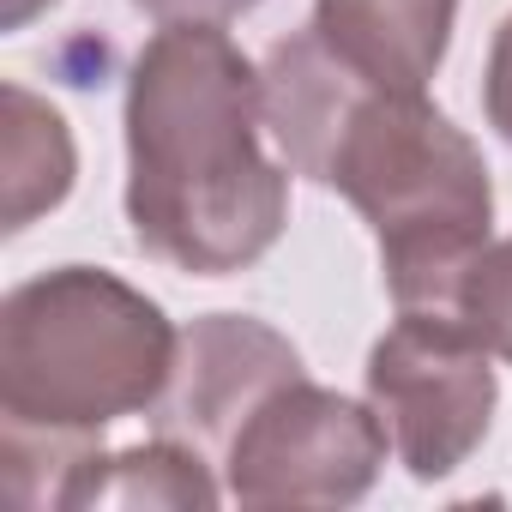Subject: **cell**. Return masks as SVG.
<instances>
[{
    "instance_id": "13",
    "label": "cell",
    "mask_w": 512,
    "mask_h": 512,
    "mask_svg": "<svg viewBox=\"0 0 512 512\" xmlns=\"http://www.w3.org/2000/svg\"><path fill=\"white\" fill-rule=\"evenodd\" d=\"M43 7H55V0H7V7H0V25H7V31H25Z\"/></svg>"
},
{
    "instance_id": "6",
    "label": "cell",
    "mask_w": 512,
    "mask_h": 512,
    "mask_svg": "<svg viewBox=\"0 0 512 512\" xmlns=\"http://www.w3.org/2000/svg\"><path fill=\"white\" fill-rule=\"evenodd\" d=\"M296 374H308V368L290 350V338H278L272 326L247 320V314H205L181 338L175 404L163 422H169V434H187L193 446L223 452L229 434L241 428V416Z\"/></svg>"
},
{
    "instance_id": "2",
    "label": "cell",
    "mask_w": 512,
    "mask_h": 512,
    "mask_svg": "<svg viewBox=\"0 0 512 512\" xmlns=\"http://www.w3.org/2000/svg\"><path fill=\"white\" fill-rule=\"evenodd\" d=\"M266 91L223 25H163L127 73V223L139 253L247 272L284 235L290 175L260 145Z\"/></svg>"
},
{
    "instance_id": "11",
    "label": "cell",
    "mask_w": 512,
    "mask_h": 512,
    "mask_svg": "<svg viewBox=\"0 0 512 512\" xmlns=\"http://www.w3.org/2000/svg\"><path fill=\"white\" fill-rule=\"evenodd\" d=\"M482 109H488V127L512 145V19L494 31L488 73H482Z\"/></svg>"
},
{
    "instance_id": "9",
    "label": "cell",
    "mask_w": 512,
    "mask_h": 512,
    "mask_svg": "<svg viewBox=\"0 0 512 512\" xmlns=\"http://www.w3.org/2000/svg\"><path fill=\"white\" fill-rule=\"evenodd\" d=\"M0 109H7V151H0V175H7V229H25L31 217L55 211L73 193V133L61 109L31 97L25 85H0Z\"/></svg>"
},
{
    "instance_id": "4",
    "label": "cell",
    "mask_w": 512,
    "mask_h": 512,
    "mask_svg": "<svg viewBox=\"0 0 512 512\" xmlns=\"http://www.w3.org/2000/svg\"><path fill=\"white\" fill-rule=\"evenodd\" d=\"M386 422L308 374L272 386L223 446V494L241 506H356L386 464Z\"/></svg>"
},
{
    "instance_id": "7",
    "label": "cell",
    "mask_w": 512,
    "mask_h": 512,
    "mask_svg": "<svg viewBox=\"0 0 512 512\" xmlns=\"http://www.w3.org/2000/svg\"><path fill=\"white\" fill-rule=\"evenodd\" d=\"M458 0H314L326 55L380 91H428L446 61Z\"/></svg>"
},
{
    "instance_id": "3",
    "label": "cell",
    "mask_w": 512,
    "mask_h": 512,
    "mask_svg": "<svg viewBox=\"0 0 512 512\" xmlns=\"http://www.w3.org/2000/svg\"><path fill=\"white\" fill-rule=\"evenodd\" d=\"M169 314L97 266H61L0 302V458L73 464L79 440L157 410L175 386Z\"/></svg>"
},
{
    "instance_id": "10",
    "label": "cell",
    "mask_w": 512,
    "mask_h": 512,
    "mask_svg": "<svg viewBox=\"0 0 512 512\" xmlns=\"http://www.w3.org/2000/svg\"><path fill=\"white\" fill-rule=\"evenodd\" d=\"M452 308H458L464 326L488 344V356L512 362V235L476 253V266L464 272Z\"/></svg>"
},
{
    "instance_id": "5",
    "label": "cell",
    "mask_w": 512,
    "mask_h": 512,
    "mask_svg": "<svg viewBox=\"0 0 512 512\" xmlns=\"http://www.w3.org/2000/svg\"><path fill=\"white\" fill-rule=\"evenodd\" d=\"M368 404L380 410L392 452L416 482L452 476L494 422L488 344L458 308H404L368 350Z\"/></svg>"
},
{
    "instance_id": "1",
    "label": "cell",
    "mask_w": 512,
    "mask_h": 512,
    "mask_svg": "<svg viewBox=\"0 0 512 512\" xmlns=\"http://www.w3.org/2000/svg\"><path fill=\"white\" fill-rule=\"evenodd\" d=\"M266 127L290 169L344 193L380 241L398 308H452L488 247V163L428 91H380L344 73L314 31L284 37L260 73Z\"/></svg>"
},
{
    "instance_id": "8",
    "label": "cell",
    "mask_w": 512,
    "mask_h": 512,
    "mask_svg": "<svg viewBox=\"0 0 512 512\" xmlns=\"http://www.w3.org/2000/svg\"><path fill=\"white\" fill-rule=\"evenodd\" d=\"M55 506H181V512H205L223 500V488L205 470L199 446H181L175 434H157L145 446L127 452H79L61 482L49 488Z\"/></svg>"
},
{
    "instance_id": "12",
    "label": "cell",
    "mask_w": 512,
    "mask_h": 512,
    "mask_svg": "<svg viewBox=\"0 0 512 512\" xmlns=\"http://www.w3.org/2000/svg\"><path fill=\"white\" fill-rule=\"evenodd\" d=\"M133 7L157 25H229V19L253 13L260 0H133Z\"/></svg>"
}]
</instances>
